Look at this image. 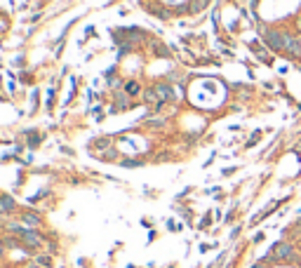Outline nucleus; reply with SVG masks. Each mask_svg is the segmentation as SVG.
Wrapping results in <instances>:
<instances>
[{
	"instance_id": "1",
	"label": "nucleus",
	"mask_w": 301,
	"mask_h": 268,
	"mask_svg": "<svg viewBox=\"0 0 301 268\" xmlns=\"http://www.w3.org/2000/svg\"><path fill=\"white\" fill-rule=\"evenodd\" d=\"M269 259L275 264H299V254H297L292 242H278L269 252Z\"/></svg>"
},
{
	"instance_id": "2",
	"label": "nucleus",
	"mask_w": 301,
	"mask_h": 268,
	"mask_svg": "<svg viewBox=\"0 0 301 268\" xmlns=\"http://www.w3.org/2000/svg\"><path fill=\"white\" fill-rule=\"evenodd\" d=\"M282 47H285L287 57H294V59H299V57H301L299 35H292V33H282Z\"/></svg>"
},
{
	"instance_id": "3",
	"label": "nucleus",
	"mask_w": 301,
	"mask_h": 268,
	"mask_svg": "<svg viewBox=\"0 0 301 268\" xmlns=\"http://www.w3.org/2000/svg\"><path fill=\"white\" fill-rule=\"evenodd\" d=\"M10 228L14 231V233H19V238H22V240L29 247H40V245H43V238L38 236V233H33V231H26V228H22V226H17V224H12Z\"/></svg>"
},
{
	"instance_id": "4",
	"label": "nucleus",
	"mask_w": 301,
	"mask_h": 268,
	"mask_svg": "<svg viewBox=\"0 0 301 268\" xmlns=\"http://www.w3.org/2000/svg\"><path fill=\"white\" fill-rule=\"evenodd\" d=\"M264 43L269 45V50L273 52H282L285 47H282V33L273 31V29H264Z\"/></svg>"
},
{
	"instance_id": "5",
	"label": "nucleus",
	"mask_w": 301,
	"mask_h": 268,
	"mask_svg": "<svg viewBox=\"0 0 301 268\" xmlns=\"http://www.w3.org/2000/svg\"><path fill=\"white\" fill-rule=\"evenodd\" d=\"M14 209V200L10 195H0V212H12Z\"/></svg>"
},
{
	"instance_id": "6",
	"label": "nucleus",
	"mask_w": 301,
	"mask_h": 268,
	"mask_svg": "<svg viewBox=\"0 0 301 268\" xmlns=\"http://www.w3.org/2000/svg\"><path fill=\"white\" fill-rule=\"evenodd\" d=\"M125 92H127V97H139L141 94V87H139V83H134V80H132V83H127V85H125Z\"/></svg>"
},
{
	"instance_id": "7",
	"label": "nucleus",
	"mask_w": 301,
	"mask_h": 268,
	"mask_svg": "<svg viewBox=\"0 0 301 268\" xmlns=\"http://www.w3.org/2000/svg\"><path fill=\"white\" fill-rule=\"evenodd\" d=\"M155 92H158V97H160V101H167V99H172V89H170L167 85L155 87Z\"/></svg>"
},
{
	"instance_id": "8",
	"label": "nucleus",
	"mask_w": 301,
	"mask_h": 268,
	"mask_svg": "<svg viewBox=\"0 0 301 268\" xmlns=\"http://www.w3.org/2000/svg\"><path fill=\"white\" fill-rule=\"evenodd\" d=\"M24 221H26L29 226H38V224H40V216H35V214H31V212H29V214H24Z\"/></svg>"
},
{
	"instance_id": "9",
	"label": "nucleus",
	"mask_w": 301,
	"mask_h": 268,
	"mask_svg": "<svg viewBox=\"0 0 301 268\" xmlns=\"http://www.w3.org/2000/svg\"><path fill=\"white\" fill-rule=\"evenodd\" d=\"M38 264H40V266H52V259H50V257H40V259H38Z\"/></svg>"
},
{
	"instance_id": "10",
	"label": "nucleus",
	"mask_w": 301,
	"mask_h": 268,
	"mask_svg": "<svg viewBox=\"0 0 301 268\" xmlns=\"http://www.w3.org/2000/svg\"><path fill=\"white\" fill-rule=\"evenodd\" d=\"M297 26H299V31H301V17H299V19H297Z\"/></svg>"
},
{
	"instance_id": "11",
	"label": "nucleus",
	"mask_w": 301,
	"mask_h": 268,
	"mask_svg": "<svg viewBox=\"0 0 301 268\" xmlns=\"http://www.w3.org/2000/svg\"><path fill=\"white\" fill-rule=\"evenodd\" d=\"M297 150H299V153H301V144H299V146H297Z\"/></svg>"
},
{
	"instance_id": "12",
	"label": "nucleus",
	"mask_w": 301,
	"mask_h": 268,
	"mask_svg": "<svg viewBox=\"0 0 301 268\" xmlns=\"http://www.w3.org/2000/svg\"><path fill=\"white\" fill-rule=\"evenodd\" d=\"M0 257H2V245H0Z\"/></svg>"
},
{
	"instance_id": "13",
	"label": "nucleus",
	"mask_w": 301,
	"mask_h": 268,
	"mask_svg": "<svg viewBox=\"0 0 301 268\" xmlns=\"http://www.w3.org/2000/svg\"><path fill=\"white\" fill-rule=\"evenodd\" d=\"M299 264H301V252H299Z\"/></svg>"
},
{
	"instance_id": "14",
	"label": "nucleus",
	"mask_w": 301,
	"mask_h": 268,
	"mask_svg": "<svg viewBox=\"0 0 301 268\" xmlns=\"http://www.w3.org/2000/svg\"><path fill=\"white\" fill-rule=\"evenodd\" d=\"M0 195H2V193H0Z\"/></svg>"
}]
</instances>
